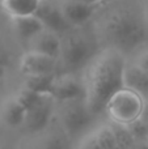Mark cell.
<instances>
[{"label": "cell", "instance_id": "cell-1", "mask_svg": "<svg viewBox=\"0 0 148 149\" xmlns=\"http://www.w3.org/2000/svg\"><path fill=\"white\" fill-rule=\"evenodd\" d=\"M126 62V56L119 51L104 47L83 70V98L93 119L105 113L109 100L123 88Z\"/></svg>", "mask_w": 148, "mask_h": 149}, {"label": "cell", "instance_id": "cell-2", "mask_svg": "<svg viewBox=\"0 0 148 149\" xmlns=\"http://www.w3.org/2000/svg\"><path fill=\"white\" fill-rule=\"evenodd\" d=\"M94 37L105 49H114L126 56L147 41L143 10L139 12L126 1L113 3L112 8L94 17Z\"/></svg>", "mask_w": 148, "mask_h": 149}, {"label": "cell", "instance_id": "cell-3", "mask_svg": "<svg viewBox=\"0 0 148 149\" xmlns=\"http://www.w3.org/2000/svg\"><path fill=\"white\" fill-rule=\"evenodd\" d=\"M94 34L80 28H72L60 36V52L58 56L57 73H76L85 68L97 54Z\"/></svg>", "mask_w": 148, "mask_h": 149}, {"label": "cell", "instance_id": "cell-4", "mask_svg": "<svg viewBox=\"0 0 148 149\" xmlns=\"http://www.w3.org/2000/svg\"><path fill=\"white\" fill-rule=\"evenodd\" d=\"M146 100L130 89L122 88L109 100L105 109L112 123L119 126H128L138 120L143 113Z\"/></svg>", "mask_w": 148, "mask_h": 149}, {"label": "cell", "instance_id": "cell-5", "mask_svg": "<svg viewBox=\"0 0 148 149\" xmlns=\"http://www.w3.org/2000/svg\"><path fill=\"white\" fill-rule=\"evenodd\" d=\"M58 116L64 134L71 137L83 134L93 120L84 98L60 102L58 106Z\"/></svg>", "mask_w": 148, "mask_h": 149}, {"label": "cell", "instance_id": "cell-6", "mask_svg": "<svg viewBox=\"0 0 148 149\" xmlns=\"http://www.w3.org/2000/svg\"><path fill=\"white\" fill-rule=\"evenodd\" d=\"M46 95L58 103L83 98L84 86L81 76L76 73H57L51 79Z\"/></svg>", "mask_w": 148, "mask_h": 149}, {"label": "cell", "instance_id": "cell-7", "mask_svg": "<svg viewBox=\"0 0 148 149\" xmlns=\"http://www.w3.org/2000/svg\"><path fill=\"white\" fill-rule=\"evenodd\" d=\"M34 16L42 24L43 29L52 31L58 36H63L70 29H72L63 17L59 0H41Z\"/></svg>", "mask_w": 148, "mask_h": 149}, {"label": "cell", "instance_id": "cell-8", "mask_svg": "<svg viewBox=\"0 0 148 149\" xmlns=\"http://www.w3.org/2000/svg\"><path fill=\"white\" fill-rule=\"evenodd\" d=\"M18 70L22 76H54L58 72V60L37 52L26 51L18 60Z\"/></svg>", "mask_w": 148, "mask_h": 149}, {"label": "cell", "instance_id": "cell-9", "mask_svg": "<svg viewBox=\"0 0 148 149\" xmlns=\"http://www.w3.org/2000/svg\"><path fill=\"white\" fill-rule=\"evenodd\" d=\"M63 17L71 28H83L96 16L98 5L88 4L80 0H59Z\"/></svg>", "mask_w": 148, "mask_h": 149}, {"label": "cell", "instance_id": "cell-10", "mask_svg": "<svg viewBox=\"0 0 148 149\" xmlns=\"http://www.w3.org/2000/svg\"><path fill=\"white\" fill-rule=\"evenodd\" d=\"M55 113V102L45 95L34 107L26 113L24 127L31 134H38L47 128Z\"/></svg>", "mask_w": 148, "mask_h": 149}, {"label": "cell", "instance_id": "cell-11", "mask_svg": "<svg viewBox=\"0 0 148 149\" xmlns=\"http://www.w3.org/2000/svg\"><path fill=\"white\" fill-rule=\"evenodd\" d=\"M26 47L28 51L46 55L58 60L60 52V36L43 29L28 42Z\"/></svg>", "mask_w": 148, "mask_h": 149}, {"label": "cell", "instance_id": "cell-12", "mask_svg": "<svg viewBox=\"0 0 148 149\" xmlns=\"http://www.w3.org/2000/svg\"><path fill=\"white\" fill-rule=\"evenodd\" d=\"M26 118V110L17 102L15 95H10L0 105V120L9 128H17L24 126Z\"/></svg>", "mask_w": 148, "mask_h": 149}, {"label": "cell", "instance_id": "cell-13", "mask_svg": "<svg viewBox=\"0 0 148 149\" xmlns=\"http://www.w3.org/2000/svg\"><path fill=\"white\" fill-rule=\"evenodd\" d=\"M123 88L146 97L148 94V73L140 70L135 63L126 62L123 68Z\"/></svg>", "mask_w": 148, "mask_h": 149}, {"label": "cell", "instance_id": "cell-14", "mask_svg": "<svg viewBox=\"0 0 148 149\" xmlns=\"http://www.w3.org/2000/svg\"><path fill=\"white\" fill-rule=\"evenodd\" d=\"M10 26H12V30L15 31L16 37L25 46L33 37H36L39 31L43 30V26L36 16L10 18Z\"/></svg>", "mask_w": 148, "mask_h": 149}, {"label": "cell", "instance_id": "cell-15", "mask_svg": "<svg viewBox=\"0 0 148 149\" xmlns=\"http://www.w3.org/2000/svg\"><path fill=\"white\" fill-rule=\"evenodd\" d=\"M41 0H0V8L9 18L34 16Z\"/></svg>", "mask_w": 148, "mask_h": 149}, {"label": "cell", "instance_id": "cell-16", "mask_svg": "<svg viewBox=\"0 0 148 149\" xmlns=\"http://www.w3.org/2000/svg\"><path fill=\"white\" fill-rule=\"evenodd\" d=\"M54 76H30V77H25L22 88H25V89H28V90H31V92L37 93V94L46 95L47 90H49V86H50V82H51V79Z\"/></svg>", "mask_w": 148, "mask_h": 149}, {"label": "cell", "instance_id": "cell-17", "mask_svg": "<svg viewBox=\"0 0 148 149\" xmlns=\"http://www.w3.org/2000/svg\"><path fill=\"white\" fill-rule=\"evenodd\" d=\"M93 134L102 149H115V147H117L115 135L110 124H105V126L98 127Z\"/></svg>", "mask_w": 148, "mask_h": 149}, {"label": "cell", "instance_id": "cell-18", "mask_svg": "<svg viewBox=\"0 0 148 149\" xmlns=\"http://www.w3.org/2000/svg\"><path fill=\"white\" fill-rule=\"evenodd\" d=\"M13 95H15V98L17 100V102L26 110V113H28L31 107H34V106H36L37 103H38L39 101L45 97V95L37 94V93L25 89V88H22V86H21L20 90H18L16 94H13Z\"/></svg>", "mask_w": 148, "mask_h": 149}, {"label": "cell", "instance_id": "cell-19", "mask_svg": "<svg viewBox=\"0 0 148 149\" xmlns=\"http://www.w3.org/2000/svg\"><path fill=\"white\" fill-rule=\"evenodd\" d=\"M114 131L115 135V140H117V147H123V148H128L133 149V147L135 145V141L131 137L130 132H128L127 127L126 126H119V124H110Z\"/></svg>", "mask_w": 148, "mask_h": 149}, {"label": "cell", "instance_id": "cell-20", "mask_svg": "<svg viewBox=\"0 0 148 149\" xmlns=\"http://www.w3.org/2000/svg\"><path fill=\"white\" fill-rule=\"evenodd\" d=\"M126 127H127L128 132H130L131 137L134 139L135 144L136 143H146V141H148V128L146 127V124L140 120V119L133 122V123H130L128 126H126Z\"/></svg>", "mask_w": 148, "mask_h": 149}, {"label": "cell", "instance_id": "cell-21", "mask_svg": "<svg viewBox=\"0 0 148 149\" xmlns=\"http://www.w3.org/2000/svg\"><path fill=\"white\" fill-rule=\"evenodd\" d=\"M39 149H68V144L62 135H50L43 140Z\"/></svg>", "mask_w": 148, "mask_h": 149}, {"label": "cell", "instance_id": "cell-22", "mask_svg": "<svg viewBox=\"0 0 148 149\" xmlns=\"http://www.w3.org/2000/svg\"><path fill=\"white\" fill-rule=\"evenodd\" d=\"M80 149H102V148H101V145L98 144V141H97L94 134H91L83 140Z\"/></svg>", "mask_w": 148, "mask_h": 149}, {"label": "cell", "instance_id": "cell-23", "mask_svg": "<svg viewBox=\"0 0 148 149\" xmlns=\"http://www.w3.org/2000/svg\"><path fill=\"white\" fill-rule=\"evenodd\" d=\"M135 63L136 65H138L140 70H143L144 72L148 73V50H146V51H142L140 54L136 56L135 59Z\"/></svg>", "mask_w": 148, "mask_h": 149}, {"label": "cell", "instance_id": "cell-24", "mask_svg": "<svg viewBox=\"0 0 148 149\" xmlns=\"http://www.w3.org/2000/svg\"><path fill=\"white\" fill-rule=\"evenodd\" d=\"M9 64V56H8L7 51L4 50L3 45L0 43V70H4Z\"/></svg>", "mask_w": 148, "mask_h": 149}, {"label": "cell", "instance_id": "cell-25", "mask_svg": "<svg viewBox=\"0 0 148 149\" xmlns=\"http://www.w3.org/2000/svg\"><path fill=\"white\" fill-rule=\"evenodd\" d=\"M139 119H140V120L146 124V127L148 128V102H146V105H144L143 113H142V115H140V118H139Z\"/></svg>", "mask_w": 148, "mask_h": 149}, {"label": "cell", "instance_id": "cell-26", "mask_svg": "<svg viewBox=\"0 0 148 149\" xmlns=\"http://www.w3.org/2000/svg\"><path fill=\"white\" fill-rule=\"evenodd\" d=\"M133 149H148V141L146 143H136Z\"/></svg>", "mask_w": 148, "mask_h": 149}, {"label": "cell", "instance_id": "cell-27", "mask_svg": "<svg viewBox=\"0 0 148 149\" xmlns=\"http://www.w3.org/2000/svg\"><path fill=\"white\" fill-rule=\"evenodd\" d=\"M143 18H144V24H146V28L148 31V5L143 9Z\"/></svg>", "mask_w": 148, "mask_h": 149}, {"label": "cell", "instance_id": "cell-28", "mask_svg": "<svg viewBox=\"0 0 148 149\" xmlns=\"http://www.w3.org/2000/svg\"><path fill=\"white\" fill-rule=\"evenodd\" d=\"M119 1H127V0H102V4H113V3H119Z\"/></svg>", "mask_w": 148, "mask_h": 149}, {"label": "cell", "instance_id": "cell-29", "mask_svg": "<svg viewBox=\"0 0 148 149\" xmlns=\"http://www.w3.org/2000/svg\"><path fill=\"white\" fill-rule=\"evenodd\" d=\"M0 149H13V148H10V147H1Z\"/></svg>", "mask_w": 148, "mask_h": 149}, {"label": "cell", "instance_id": "cell-30", "mask_svg": "<svg viewBox=\"0 0 148 149\" xmlns=\"http://www.w3.org/2000/svg\"><path fill=\"white\" fill-rule=\"evenodd\" d=\"M115 149H128V148H123V147H115Z\"/></svg>", "mask_w": 148, "mask_h": 149}, {"label": "cell", "instance_id": "cell-31", "mask_svg": "<svg viewBox=\"0 0 148 149\" xmlns=\"http://www.w3.org/2000/svg\"><path fill=\"white\" fill-rule=\"evenodd\" d=\"M147 5H148V0H147Z\"/></svg>", "mask_w": 148, "mask_h": 149}]
</instances>
